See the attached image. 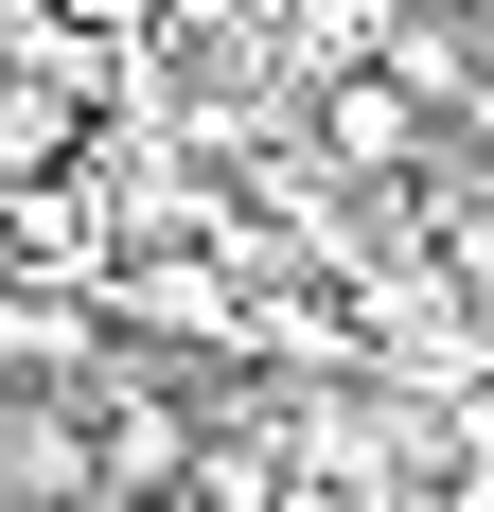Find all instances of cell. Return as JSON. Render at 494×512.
Listing matches in <instances>:
<instances>
[{"mask_svg": "<svg viewBox=\"0 0 494 512\" xmlns=\"http://www.w3.org/2000/svg\"><path fill=\"white\" fill-rule=\"evenodd\" d=\"M106 477H177V424H159V407H106Z\"/></svg>", "mask_w": 494, "mask_h": 512, "instance_id": "6da1fadb", "label": "cell"}, {"mask_svg": "<svg viewBox=\"0 0 494 512\" xmlns=\"http://www.w3.org/2000/svg\"><path fill=\"white\" fill-rule=\"evenodd\" d=\"M336 159H406V106L389 89H336Z\"/></svg>", "mask_w": 494, "mask_h": 512, "instance_id": "7a4b0ae2", "label": "cell"}, {"mask_svg": "<svg viewBox=\"0 0 494 512\" xmlns=\"http://www.w3.org/2000/svg\"><path fill=\"white\" fill-rule=\"evenodd\" d=\"M442 512H494V477H459V495H442Z\"/></svg>", "mask_w": 494, "mask_h": 512, "instance_id": "3957f363", "label": "cell"}]
</instances>
